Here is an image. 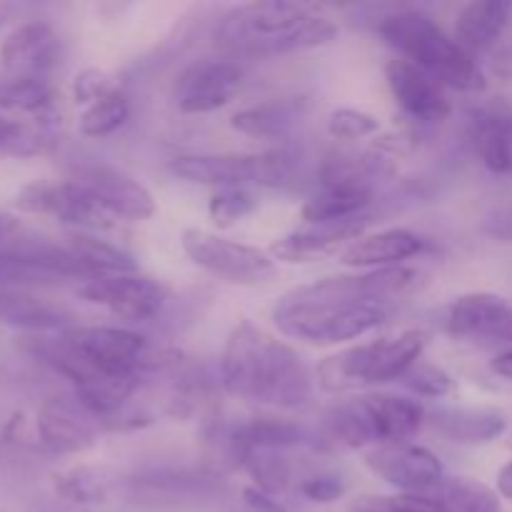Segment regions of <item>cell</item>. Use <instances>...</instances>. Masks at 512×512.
Returning a JSON list of instances; mask_svg holds the SVG:
<instances>
[{
  "instance_id": "1",
  "label": "cell",
  "mask_w": 512,
  "mask_h": 512,
  "mask_svg": "<svg viewBox=\"0 0 512 512\" xmlns=\"http://www.w3.org/2000/svg\"><path fill=\"white\" fill-rule=\"evenodd\" d=\"M225 393L275 410H300L310 403L315 375L288 343L250 320H240L220 358Z\"/></svg>"
},
{
  "instance_id": "2",
  "label": "cell",
  "mask_w": 512,
  "mask_h": 512,
  "mask_svg": "<svg viewBox=\"0 0 512 512\" xmlns=\"http://www.w3.org/2000/svg\"><path fill=\"white\" fill-rule=\"evenodd\" d=\"M338 25L313 5L265 0L230 10L215 30V40L233 55H285L328 45Z\"/></svg>"
},
{
  "instance_id": "3",
  "label": "cell",
  "mask_w": 512,
  "mask_h": 512,
  "mask_svg": "<svg viewBox=\"0 0 512 512\" xmlns=\"http://www.w3.org/2000/svg\"><path fill=\"white\" fill-rule=\"evenodd\" d=\"M378 33L400 58L418 65L428 75L460 93H480L485 73L475 55H470L453 35L445 33L430 15L420 10H395L383 15Z\"/></svg>"
},
{
  "instance_id": "4",
  "label": "cell",
  "mask_w": 512,
  "mask_h": 512,
  "mask_svg": "<svg viewBox=\"0 0 512 512\" xmlns=\"http://www.w3.org/2000/svg\"><path fill=\"white\" fill-rule=\"evenodd\" d=\"M428 420L423 403L408 395L365 393L338 400L320 420L328 443L348 450H373L380 445L410 443Z\"/></svg>"
},
{
  "instance_id": "5",
  "label": "cell",
  "mask_w": 512,
  "mask_h": 512,
  "mask_svg": "<svg viewBox=\"0 0 512 512\" xmlns=\"http://www.w3.org/2000/svg\"><path fill=\"white\" fill-rule=\"evenodd\" d=\"M428 348V333L400 330L395 335L350 345L320 360L315 380L325 393H350L373 385L398 383L403 375L420 363Z\"/></svg>"
},
{
  "instance_id": "6",
  "label": "cell",
  "mask_w": 512,
  "mask_h": 512,
  "mask_svg": "<svg viewBox=\"0 0 512 512\" xmlns=\"http://www.w3.org/2000/svg\"><path fill=\"white\" fill-rule=\"evenodd\" d=\"M388 320L385 305H355L310 298L298 288L285 293L273 310V323L288 338L308 345H338L373 333Z\"/></svg>"
},
{
  "instance_id": "7",
  "label": "cell",
  "mask_w": 512,
  "mask_h": 512,
  "mask_svg": "<svg viewBox=\"0 0 512 512\" xmlns=\"http://www.w3.org/2000/svg\"><path fill=\"white\" fill-rule=\"evenodd\" d=\"M170 173L185 183L223 188L265 185L280 188L293 173V155L285 150L270 153H198L170 160Z\"/></svg>"
},
{
  "instance_id": "8",
  "label": "cell",
  "mask_w": 512,
  "mask_h": 512,
  "mask_svg": "<svg viewBox=\"0 0 512 512\" xmlns=\"http://www.w3.org/2000/svg\"><path fill=\"white\" fill-rule=\"evenodd\" d=\"M180 248L205 273L233 285H263L278 275V263L265 250L228 240L213 230L185 228Z\"/></svg>"
},
{
  "instance_id": "9",
  "label": "cell",
  "mask_w": 512,
  "mask_h": 512,
  "mask_svg": "<svg viewBox=\"0 0 512 512\" xmlns=\"http://www.w3.org/2000/svg\"><path fill=\"white\" fill-rule=\"evenodd\" d=\"M15 208L35 215H50L60 223L70 225L78 233H95V230L113 228L118 220L95 203L93 195L80 183L60 180V183H30L15 195Z\"/></svg>"
},
{
  "instance_id": "10",
  "label": "cell",
  "mask_w": 512,
  "mask_h": 512,
  "mask_svg": "<svg viewBox=\"0 0 512 512\" xmlns=\"http://www.w3.org/2000/svg\"><path fill=\"white\" fill-rule=\"evenodd\" d=\"M70 348L105 375H140L148 360V343L143 335L113 325H73L63 330Z\"/></svg>"
},
{
  "instance_id": "11",
  "label": "cell",
  "mask_w": 512,
  "mask_h": 512,
  "mask_svg": "<svg viewBox=\"0 0 512 512\" xmlns=\"http://www.w3.org/2000/svg\"><path fill=\"white\" fill-rule=\"evenodd\" d=\"M78 293L83 300L105 308L125 323H148L163 310L165 303L163 285L140 273L95 275L83 280Z\"/></svg>"
},
{
  "instance_id": "12",
  "label": "cell",
  "mask_w": 512,
  "mask_h": 512,
  "mask_svg": "<svg viewBox=\"0 0 512 512\" xmlns=\"http://www.w3.org/2000/svg\"><path fill=\"white\" fill-rule=\"evenodd\" d=\"M365 465L398 493L430 495L445 483V468L433 450L415 443H393L365 450Z\"/></svg>"
},
{
  "instance_id": "13",
  "label": "cell",
  "mask_w": 512,
  "mask_h": 512,
  "mask_svg": "<svg viewBox=\"0 0 512 512\" xmlns=\"http://www.w3.org/2000/svg\"><path fill=\"white\" fill-rule=\"evenodd\" d=\"M448 333L478 345H508L512 350V303L498 293H465L448 308Z\"/></svg>"
},
{
  "instance_id": "14",
  "label": "cell",
  "mask_w": 512,
  "mask_h": 512,
  "mask_svg": "<svg viewBox=\"0 0 512 512\" xmlns=\"http://www.w3.org/2000/svg\"><path fill=\"white\" fill-rule=\"evenodd\" d=\"M75 183L83 185L95 203L108 210L115 220L143 223L158 210L153 193L140 180L113 165H85L73 175Z\"/></svg>"
},
{
  "instance_id": "15",
  "label": "cell",
  "mask_w": 512,
  "mask_h": 512,
  "mask_svg": "<svg viewBox=\"0 0 512 512\" xmlns=\"http://www.w3.org/2000/svg\"><path fill=\"white\" fill-rule=\"evenodd\" d=\"M98 420L68 395H50L38 408V438L50 453L80 455L88 453L98 443Z\"/></svg>"
},
{
  "instance_id": "16",
  "label": "cell",
  "mask_w": 512,
  "mask_h": 512,
  "mask_svg": "<svg viewBox=\"0 0 512 512\" xmlns=\"http://www.w3.org/2000/svg\"><path fill=\"white\" fill-rule=\"evenodd\" d=\"M243 85V70L233 60H200L175 85V105L188 115L225 108Z\"/></svg>"
},
{
  "instance_id": "17",
  "label": "cell",
  "mask_w": 512,
  "mask_h": 512,
  "mask_svg": "<svg viewBox=\"0 0 512 512\" xmlns=\"http://www.w3.org/2000/svg\"><path fill=\"white\" fill-rule=\"evenodd\" d=\"M365 225H368L365 215L350 220H335V223H305L303 228L275 240L268 253L275 263L278 260L290 265L315 263V260L335 253L338 248H348L353 240L365 235Z\"/></svg>"
},
{
  "instance_id": "18",
  "label": "cell",
  "mask_w": 512,
  "mask_h": 512,
  "mask_svg": "<svg viewBox=\"0 0 512 512\" xmlns=\"http://www.w3.org/2000/svg\"><path fill=\"white\" fill-rule=\"evenodd\" d=\"M385 80L393 93L395 103L415 120L423 123H440L450 115L448 88L433 75L420 70L418 65L403 58H395L385 65Z\"/></svg>"
},
{
  "instance_id": "19",
  "label": "cell",
  "mask_w": 512,
  "mask_h": 512,
  "mask_svg": "<svg viewBox=\"0 0 512 512\" xmlns=\"http://www.w3.org/2000/svg\"><path fill=\"white\" fill-rule=\"evenodd\" d=\"M0 63L10 78L48 80L60 63V38L48 23H23L0 45Z\"/></svg>"
},
{
  "instance_id": "20",
  "label": "cell",
  "mask_w": 512,
  "mask_h": 512,
  "mask_svg": "<svg viewBox=\"0 0 512 512\" xmlns=\"http://www.w3.org/2000/svg\"><path fill=\"white\" fill-rule=\"evenodd\" d=\"M425 240L405 228H388L365 233L340 250V263L358 270L400 268V263L423 253Z\"/></svg>"
},
{
  "instance_id": "21",
  "label": "cell",
  "mask_w": 512,
  "mask_h": 512,
  "mask_svg": "<svg viewBox=\"0 0 512 512\" xmlns=\"http://www.w3.org/2000/svg\"><path fill=\"white\" fill-rule=\"evenodd\" d=\"M428 420L450 443L470 448L493 443L508 430V415L498 408H438Z\"/></svg>"
},
{
  "instance_id": "22",
  "label": "cell",
  "mask_w": 512,
  "mask_h": 512,
  "mask_svg": "<svg viewBox=\"0 0 512 512\" xmlns=\"http://www.w3.org/2000/svg\"><path fill=\"white\" fill-rule=\"evenodd\" d=\"M512 5L505 0H475L468 3L455 18L453 38L468 50L475 53H493L503 38L505 28L510 23Z\"/></svg>"
},
{
  "instance_id": "23",
  "label": "cell",
  "mask_w": 512,
  "mask_h": 512,
  "mask_svg": "<svg viewBox=\"0 0 512 512\" xmlns=\"http://www.w3.org/2000/svg\"><path fill=\"white\" fill-rule=\"evenodd\" d=\"M305 110H308L305 98H273L238 110L230 118V125L248 138L280 140L298 128L300 120L305 118Z\"/></svg>"
},
{
  "instance_id": "24",
  "label": "cell",
  "mask_w": 512,
  "mask_h": 512,
  "mask_svg": "<svg viewBox=\"0 0 512 512\" xmlns=\"http://www.w3.org/2000/svg\"><path fill=\"white\" fill-rule=\"evenodd\" d=\"M60 143L58 115L38 118H0V155L8 158H38L48 155Z\"/></svg>"
},
{
  "instance_id": "25",
  "label": "cell",
  "mask_w": 512,
  "mask_h": 512,
  "mask_svg": "<svg viewBox=\"0 0 512 512\" xmlns=\"http://www.w3.org/2000/svg\"><path fill=\"white\" fill-rule=\"evenodd\" d=\"M70 313L63 308L45 303V300L33 298L20 290H3L0 288V323L13 325V328L30 330V333H63L73 328Z\"/></svg>"
},
{
  "instance_id": "26",
  "label": "cell",
  "mask_w": 512,
  "mask_h": 512,
  "mask_svg": "<svg viewBox=\"0 0 512 512\" xmlns=\"http://www.w3.org/2000/svg\"><path fill=\"white\" fill-rule=\"evenodd\" d=\"M473 148L480 163L495 175L512 170V118L503 110H485L473 123Z\"/></svg>"
},
{
  "instance_id": "27",
  "label": "cell",
  "mask_w": 512,
  "mask_h": 512,
  "mask_svg": "<svg viewBox=\"0 0 512 512\" xmlns=\"http://www.w3.org/2000/svg\"><path fill=\"white\" fill-rule=\"evenodd\" d=\"M0 110L13 118H38L55 113V90L48 80L10 78L0 83Z\"/></svg>"
},
{
  "instance_id": "28",
  "label": "cell",
  "mask_w": 512,
  "mask_h": 512,
  "mask_svg": "<svg viewBox=\"0 0 512 512\" xmlns=\"http://www.w3.org/2000/svg\"><path fill=\"white\" fill-rule=\"evenodd\" d=\"M108 468L100 465H75L65 473L55 475V493L68 503L95 505L105 503L110 495Z\"/></svg>"
},
{
  "instance_id": "29",
  "label": "cell",
  "mask_w": 512,
  "mask_h": 512,
  "mask_svg": "<svg viewBox=\"0 0 512 512\" xmlns=\"http://www.w3.org/2000/svg\"><path fill=\"white\" fill-rule=\"evenodd\" d=\"M68 248L83 260L85 268L95 275H115V273H138V265L130 258L125 250L115 248V245L105 243V240L95 238L88 233L70 235Z\"/></svg>"
},
{
  "instance_id": "30",
  "label": "cell",
  "mask_w": 512,
  "mask_h": 512,
  "mask_svg": "<svg viewBox=\"0 0 512 512\" xmlns=\"http://www.w3.org/2000/svg\"><path fill=\"white\" fill-rule=\"evenodd\" d=\"M240 468L248 470V475L255 483L253 488L275 495V498H280L290 488V478H293V470H290L288 458H285V450L255 448L245 455Z\"/></svg>"
},
{
  "instance_id": "31",
  "label": "cell",
  "mask_w": 512,
  "mask_h": 512,
  "mask_svg": "<svg viewBox=\"0 0 512 512\" xmlns=\"http://www.w3.org/2000/svg\"><path fill=\"white\" fill-rule=\"evenodd\" d=\"M448 512H503L500 495L485 483L470 478H448L438 493Z\"/></svg>"
},
{
  "instance_id": "32",
  "label": "cell",
  "mask_w": 512,
  "mask_h": 512,
  "mask_svg": "<svg viewBox=\"0 0 512 512\" xmlns=\"http://www.w3.org/2000/svg\"><path fill=\"white\" fill-rule=\"evenodd\" d=\"M130 110H133L130 108V98L123 90L108 95V98L85 108V113L80 115V133L85 138H108V135L118 133L128 123Z\"/></svg>"
},
{
  "instance_id": "33",
  "label": "cell",
  "mask_w": 512,
  "mask_h": 512,
  "mask_svg": "<svg viewBox=\"0 0 512 512\" xmlns=\"http://www.w3.org/2000/svg\"><path fill=\"white\" fill-rule=\"evenodd\" d=\"M258 208V200L248 188H223L210 198L208 215L218 228H233Z\"/></svg>"
},
{
  "instance_id": "34",
  "label": "cell",
  "mask_w": 512,
  "mask_h": 512,
  "mask_svg": "<svg viewBox=\"0 0 512 512\" xmlns=\"http://www.w3.org/2000/svg\"><path fill=\"white\" fill-rule=\"evenodd\" d=\"M355 512H448L438 495H415V493H395V495H370L355 503Z\"/></svg>"
},
{
  "instance_id": "35",
  "label": "cell",
  "mask_w": 512,
  "mask_h": 512,
  "mask_svg": "<svg viewBox=\"0 0 512 512\" xmlns=\"http://www.w3.org/2000/svg\"><path fill=\"white\" fill-rule=\"evenodd\" d=\"M400 383L410 390L418 398H448L455 390V380L450 378V373H445L438 365L428 363H415L408 373L403 375Z\"/></svg>"
},
{
  "instance_id": "36",
  "label": "cell",
  "mask_w": 512,
  "mask_h": 512,
  "mask_svg": "<svg viewBox=\"0 0 512 512\" xmlns=\"http://www.w3.org/2000/svg\"><path fill=\"white\" fill-rule=\"evenodd\" d=\"M325 125L335 140H363L380 130V120L368 110L358 108H335Z\"/></svg>"
},
{
  "instance_id": "37",
  "label": "cell",
  "mask_w": 512,
  "mask_h": 512,
  "mask_svg": "<svg viewBox=\"0 0 512 512\" xmlns=\"http://www.w3.org/2000/svg\"><path fill=\"white\" fill-rule=\"evenodd\" d=\"M120 90L123 85H120L118 75L105 68H85L73 78V98L78 105H93Z\"/></svg>"
},
{
  "instance_id": "38",
  "label": "cell",
  "mask_w": 512,
  "mask_h": 512,
  "mask_svg": "<svg viewBox=\"0 0 512 512\" xmlns=\"http://www.w3.org/2000/svg\"><path fill=\"white\" fill-rule=\"evenodd\" d=\"M300 493H303V498H308L310 503L328 505L343 498L345 485L338 475H313V478L300 483Z\"/></svg>"
},
{
  "instance_id": "39",
  "label": "cell",
  "mask_w": 512,
  "mask_h": 512,
  "mask_svg": "<svg viewBox=\"0 0 512 512\" xmlns=\"http://www.w3.org/2000/svg\"><path fill=\"white\" fill-rule=\"evenodd\" d=\"M243 498L255 512H288V508H285V505L280 503L275 495L263 493V490H258V488H245Z\"/></svg>"
},
{
  "instance_id": "40",
  "label": "cell",
  "mask_w": 512,
  "mask_h": 512,
  "mask_svg": "<svg viewBox=\"0 0 512 512\" xmlns=\"http://www.w3.org/2000/svg\"><path fill=\"white\" fill-rule=\"evenodd\" d=\"M488 65L493 75H498V78L503 80H512V40L510 43L498 45V48L490 53Z\"/></svg>"
},
{
  "instance_id": "41",
  "label": "cell",
  "mask_w": 512,
  "mask_h": 512,
  "mask_svg": "<svg viewBox=\"0 0 512 512\" xmlns=\"http://www.w3.org/2000/svg\"><path fill=\"white\" fill-rule=\"evenodd\" d=\"M20 235V223L15 218H10V215H3L0 213V250L5 248V245L13 243L15 238Z\"/></svg>"
},
{
  "instance_id": "42",
  "label": "cell",
  "mask_w": 512,
  "mask_h": 512,
  "mask_svg": "<svg viewBox=\"0 0 512 512\" xmlns=\"http://www.w3.org/2000/svg\"><path fill=\"white\" fill-rule=\"evenodd\" d=\"M498 495L512 503V460L505 463L498 473Z\"/></svg>"
},
{
  "instance_id": "43",
  "label": "cell",
  "mask_w": 512,
  "mask_h": 512,
  "mask_svg": "<svg viewBox=\"0 0 512 512\" xmlns=\"http://www.w3.org/2000/svg\"><path fill=\"white\" fill-rule=\"evenodd\" d=\"M493 370L500 378L510 380L512 383V350H505V353H500L498 358L493 360Z\"/></svg>"
},
{
  "instance_id": "44",
  "label": "cell",
  "mask_w": 512,
  "mask_h": 512,
  "mask_svg": "<svg viewBox=\"0 0 512 512\" xmlns=\"http://www.w3.org/2000/svg\"><path fill=\"white\" fill-rule=\"evenodd\" d=\"M13 15H15V5L0 3V30H3L10 20H13Z\"/></svg>"
},
{
  "instance_id": "45",
  "label": "cell",
  "mask_w": 512,
  "mask_h": 512,
  "mask_svg": "<svg viewBox=\"0 0 512 512\" xmlns=\"http://www.w3.org/2000/svg\"><path fill=\"white\" fill-rule=\"evenodd\" d=\"M508 448L512 450V433H510V438H508Z\"/></svg>"
}]
</instances>
